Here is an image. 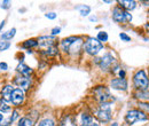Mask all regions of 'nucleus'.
<instances>
[{"instance_id": "nucleus-15", "label": "nucleus", "mask_w": 149, "mask_h": 126, "mask_svg": "<svg viewBox=\"0 0 149 126\" xmlns=\"http://www.w3.org/2000/svg\"><path fill=\"white\" fill-rule=\"evenodd\" d=\"M16 71L21 76H24V77H30L32 78L33 74H35V70L32 68H30L28 64H25L24 62H19L17 67H16Z\"/></svg>"}, {"instance_id": "nucleus-12", "label": "nucleus", "mask_w": 149, "mask_h": 126, "mask_svg": "<svg viewBox=\"0 0 149 126\" xmlns=\"http://www.w3.org/2000/svg\"><path fill=\"white\" fill-rule=\"evenodd\" d=\"M25 90L19 88V87H15L13 93H12V99H10V103L15 107V108H19L21 106L24 104L25 102Z\"/></svg>"}, {"instance_id": "nucleus-39", "label": "nucleus", "mask_w": 149, "mask_h": 126, "mask_svg": "<svg viewBox=\"0 0 149 126\" xmlns=\"http://www.w3.org/2000/svg\"><path fill=\"white\" fill-rule=\"evenodd\" d=\"M87 126H101V124H100L97 120H94L92 124H90V125H87Z\"/></svg>"}, {"instance_id": "nucleus-10", "label": "nucleus", "mask_w": 149, "mask_h": 126, "mask_svg": "<svg viewBox=\"0 0 149 126\" xmlns=\"http://www.w3.org/2000/svg\"><path fill=\"white\" fill-rule=\"evenodd\" d=\"M109 88H112L118 92H127L129 90V80L126 78L112 77L109 79Z\"/></svg>"}, {"instance_id": "nucleus-25", "label": "nucleus", "mask_w": 149, "mask_h": 126, "mask_svg": "<svg viewBox=\"0 0 149 126\" xmlns=\"http://www.w3.org/2000/svg\"><path fill=\"white\" fill-rule=\"evenodd\" d=\"M96 38H97V39H99L103 45L109 40V36H108V33H107L106 31H103V30H101V31H99V32H97Z\"/></svg>"}, {"instance_id": "nucleus-20", "label": "nucleus", "mask_w": 149, "mask_h": 126, "mask_svg": "<svg viewBox=\"0 0 149 126\" xmlns=\"http://www.w3.org/2000/svg\"><path fill=\"white\" fill-rule=\"evenodd\" d=\"M21 48L28 51V49H32V48H37L38 47V39L37 38H30L24 40L22 44H19Z\"/></svg>"}, {"instance_id": "nucleus-19", "label": "nucleus", "mask_w": 149, "mask_h": 126, "mask_svg": "<svg viewBox=\"0 0 149 126\" xmlns=\"http://www.w3.org/2000/svg\"><path fill=\"white\" fill-rule=\"evenodd\" d=\"M57 126H77L76 117L71 115H64L57 123Z\"/></svg>"}, {"instance_id": "nucleus-26", "label": "nucleus", "mask_w": 149, "mask_h": 126, "mask_svg": "<svg viewBox=\"0 0 149 126\" xmlns=\"http://www.w3.org/2000/svg\"><path fill=\"white\" fill-rule=\"evenodd\" d=\"M136 108L149 115V102H136Z\"/></svg>"}, {"instance_id": "nucleus-37", "label": "nucleus", "mask_w": 149, "mask_h": 126, "mask_svg": "<svg viewBox=\"0 0 149 126\" xmlns=\"http://www.w3.org/2000/svg\"><path fill=\"white\" fill-rule=\"evenodd\" d=\"M142 29H143V31H145V32L149 36V22L145 23V24L142 25Z\"/></svg>"}, {"instance_id": "nucleus-29", "label": "nucleus", "mask_w": 149, "mask_h": 126, "mask_svg": "<svg viewBox=\"0 0 149 126\" xmlns=\"http://www.w3.org/2000/svg\"><path fill=\"white\" fill-rule=\"evenodd\" d=\"M0 7H1V9H3V10H8V9L12 7V1H9V0H2V1L0 2Z\"/></svg>"}, {"instance_id": "nucleus-42", "label": "nucleus", "mask_w": 149, "mask_h": 126, "mask_svg": "<svg viewBox=\"0 0 149 126\" xmlns=\"http://www.w3.org/2000/svg\"><path fill=\"white\" fill-rule=\"evenodd\" d=\"M109 126H119V125H118V123H117V122H112V123L109 124Z\"/></svg>"}, {"instance_id": "nucleus-48", "label": "nucleus", "mask_w": 149, "mask_h": 126, "mask_svg": "<svg viewBox=\"0 0 149 126\" xmlns=\"http://www.w3.org/2000/svg\"><path fill=\"white\" fill-rule=\"evenodd\" d=\"M148 76H149V70H148Z\"/></svg>"}, {"instance_id": "nucleus-32", "label": "nucleus", "mask_w": 149, "mask_h": 126, "mask_svg": "<svg viewBox=\"0 0 149 126\" xmlns=\"http://www.w3.org/2000/svg\"><path fill=\"white\" fill-rule=\"evenodd\" d=\"M61 26H55V28H53L52 30H51V35L54 37H57L60 33H61Z\"/></svg>"}, {"instance_id": "nucleus-6", "label": "nucleus", "mask_w": 149, "mask_h": 126, "mask_svg": "<svg viewBox=\"0 0 149 126\" xmlns=\"http://www.w3.org/2000/svg\"><path fill=\"white\" fill-rule=\"evenodd\" d=\"M132 86L135 90H149V76L146 69H138L133 72L132 76Z\"/></svg>"}, {"instance_id": "nucleus-7", "label": "nucleus", "mask_w": 149, "mask_h": 126, "mask_svg": "<svg viewBox=\"0 0 149 126\" xmlns=\"http://www.w3.org/2000/svg\"><path fill=\"white\" fill-rule=\"evenodd\" d=\"M104 49V45L96 38V37H86L85 41H84V53L96 57Z\"/></svg>"}, {"instance_id": "nucleus-43", "label": "nucleus", "mask_w": 149, "mask_h": 126, "mask_svg": "<svg viewBox=\"0 0 149 126\" xmlns=\"http://www.w3.org/2000/svg\"><path fill=\"white\" fill-rule=\"evenodd\" d=\"M3 119H5V117H3V115L0 112V123H2V122H3Z\"/></svg>"}, {"instance_id": "nucleus-8", "label": "nucleus", "mask_w": 149, "mask_h": 126, "mask_svg": "<svg viewBox=\"0 0 149 126\" xmlns=\"http://www.w3.org/2000/svg\"><path fill=\"white\" fill-rule=\"evenodd\" d=\"M111 18L113 22H116L117 24H130L133 19L132 14L124 10L123 8H120L119 6L115 5V7L112 8L111 12Z\"/></svg>"}, {"instance_id": "nucleus-35", "label": "nucleus", "mask_w": 149, "mask_h": 126, "mask_svg": "<svg viewBox=\"0 0 149 126\" xmlns=\"http://www.w3.org/2000/svg\"><path fill=\"white\" fill-rule=\"evenodd\" d=\"M117 77H119V78H126V71H125V69H120L119 72H118V74H117Z\"/></svg>"}, {"instance_id": "nucleus-9", "label": "nucleus", "mask_w": 149, "mask_h": 126, "mask_svg": "<svg viewBox=\"0 0 149 126\" xmlns=\"http://www.w3.org/2000/svg\"><path fill=\"white\" fill-rule=\"evenodd\" d=\"M38 39V47H39V51H44L48 47H52V46H55L58 45V39L57 37H54L52 35H45V36H39L37 38Z\"/></svg>"}, {"instance_id": "nucleus-46", "label": "nucleus", "mask_w": 149, "mask_h": 126, "mask_svg": "<svg viewBox=\"0 0 149 126\" xmlns=\"http://www.w3.org/2000/svg\"><path fill=\"white\" fill-rule=\"evenodd\" d=\"M2 102H6V101H3V99H2V97H1V95H0V104H1Z\"/></svg>"}, {"instance_id": "nucleus-40", "label": "nucleus", "mask_w": 149, "mask_h": 126, "mask_svg": "<svg viewBox=\"0 0 149 126\" xmlns=\"http://www.w3.org/2000/svg\"><path fill=\"white\" fill-rule=\"evenodd\" d=\"M90 21H91V22H96V21H97V17H96L95 15H92V16H90Z\"/></svg>"}, {"instance_id": "nucleus-11", "label": "nucleus", "mask_w": 149, "mask_h": 126, "mask_svg": "<svg viewBox=\"0 0 149 126\" xmlns=\"http://www.w3.org/2000/svg\"><path fill=\"white\" fill-rule=\"evenodd\" d=\"M13 85H15L16 87L19 88H22L25 92L28 90H30L33 85V80L32 78L30 77H24V76H21V74H16L14 78H13Z\"/></svg>"}, {"instance_id": "nucleus-38", "label": "nucleus", "mask_w": 149, "mask_h": 126, "mask_svg": "<svg viewBox=\"0 0 149 126\" xmlns=\"http://www.w3.org/2000/svg\"><path fill=\"white\" fill-rule=\"evenodd\" d=\"M5 25H6V19H2V21L0 22V35H1V32H2V29L5 28Z\"/></svg>"}, {"instance_id": "nucleus-28", "label": "nucleus", "mask_w": 149, "mask_h": 126, "mask_svg": "<svg viewBox=\"0 0 149 126\" xmlns=\"http://www.w3.org/2000/svg\"><path fill=\"white\" fill-rule=\"evenodd\" d=\"M12 110V107L7 103V102H2L0 104V112L1 113H5V112H9Z\"/></svg>"}, {"instance_id": "nucleus-21", "label": "nucleus", "mask_w": 149, "mask_h": 126, "mask_svg": "<svg viewBox=\"0 0 149 126\" xmlns=\"http://www.w3.org/2000/svg\"><path fill=\"white\" fill-rule=\"evenodd\" d=\"M56 120L52 117H44L40 120H38L36 126H56Z\"/></svg>"}, {"instance_id": "nucleus-23", "label": "nucleus", "mask_w": 149, "mask_h": 126, "mask_svg": "<svg viewBox=\"0 0 149 126\" xmlns=\"http://www.w3.org/2000/svg\"><path fill=\"white\" fill-rule=\"evenodd\" d=\"M16 35V29L15 28H12L10 30H8V31H6V32H2L1 35H0V38H1V40H5V41H9V40H12L14 37Z\"/></svg>"}, {"instance_id": "nucleus-14", "label": "nucleus", "mask_w": 149, "mask_h": 126, "mask_svg": "<svg viewBox=\"0 0 149 126\" xmlns=\"http://www.w3.org/2000/svg\"><path fill=\"white\" fill-rule=\"evenodd\" d=\"M95 118H94L93 113L91 111H83L80 115H79V120L76 119V123H77V126L78 125H84L87 126L90 124H92Z\"/></svg>"}, {"instance_id": "nucleus-1", "label": "nucleus", "mask_w": 149, "mask_h": 126, "mask_svg": "<svg viewBox=\"0 0 149 126\" xmlns=\"http://www.w3.org/2000/svg\"><path fill=\"white\" fill-rule=\"evenodd\" d=\"M84 36H69L58 41V48L61 54L68 57L78 58L84 53Z\"/></svg>"}, {"instance_id": "nucleus-2", "label": "nucleus", "mask_w": 149, "mask_h": 126, "mask_svg": "<svg viewBox=\"0 0 149 126\" xmlns=\"http://www.w3.org/2000/svg\"><path fill=\"white\" fill-rule=\"evenodd\" d=\"M112 106L111 102H106V103H100L92 110L94 118L100 123V124H107L112 120Z\"/></svg>"}, {"instance_id": "nucleus-33", "label": "nucleus", "mask_w": 149, "mask_h": 126, "mask_svg": "<svg viewBox=\"0 0 149 126\" xmlns=\"http://www.w3.org/2000/svg\"><path fill=\"white\" fill-rule=\"evenodd\" d=\"M45 17L48 18V19H55L57 17V14H56L55 12H47L45 14Z\"/></svg>"}, {"instance_id": "nucleus-24", "label": "nucleus", "mask_w": 149, "mask_h": 126, "mask_svg": "<svg viewBox=\"0 0 149 126\" xmlns=\"http://www.w3.org/2000/svg\"><path fill=\"white\" fill-rule=\"evenodd\" d=\"M76 9H77V10H79L80 16H83V17L88 16V15L91 14V10H92L91 6H88V5H80V6H77V7H76Z\"/></svg>"}, {"instance_id": "nucleus-16", "label": "nucleus", "mask_w": 149, "mask_h": 126, "mask_svg": "<svg viewBox=\"0 0 149 126\" xmlns=\"http://www.w3.org/2000/svg\"><path fill=\"white\" fill-rule=\"evenodd\" d=\"M132 97L136 102H149V90H132Z\"/></svg>"}, {"instance_id": "nucleus-34", "label": "nucleus", "mask_w": 149, "mask_h": 126, "mask_svg": "<svg viewBox=\"0 0 149 126\" xmlns=\"http://www.w3.org/2000/svg\"><path fill=\"white\" fill-rule=\"evenodd\" d=\"M0 70L1 71H7L8 70V64L6 62H0Z\"/></svg>"}, {"instance_id": "nucleus-45", "label": "nucleus", "mask_w": 149, "mask_h": 126, "mask_svg": "<svg viewBox=\"0 0 149 126\" xmlns=\"http://www.w3.org/2000/svg\"><path fill=\"white\" fill-rule=\"evenodd\" d=\"M103 2H104V3H112L111 0H103Z\"/></svg>"}, {"instance_id": "nucleus-36", "label": "nucleus", "mask_w": 149, "mask_h": 126, "mask_svg": "<svg viewBox=\"0 0 149 126\" xmlns=\"http://www.w3.org/2000/svg\"><path fill=\"white\" fill-rule=\"evenodd\" d=\"M12 120H10V118H8V119H6V120H3L1 124H0V126H12Z\"/></svg>"}, {"instance_id": "nucleus-17", "label": "nucleus", "mask_w": 149, "mask_h": 126, "mask_svg": "<svg viewBox=\"0 0 149 126\" xmlns=\"http://www.w3.org/2000/svg\"><path fill=\"white\" fill-rule=\"evenodd\" d=\"M117 6H119L120 8H123L124 10L131 13L132 10H134L138 6V2L135 0H118L117 1Z\"/></svg>"}, {"instance_id": "nucleus-27", "label": "nucleus", "mask_w": 149, "mask_h": 126, "mask_svg": "<svg viewBox=\"0 0 149 126\" xmlns=\"http://www.w3.org/2000/svg\"><path fill=\"white\" fill-rule=\"evenodd\" d=\"M12 46L10 41H5V40H0V52H5L7 49H9Z\"/></svg>"}, {"instance_id": "nucleus-13", "label": "nucleus", "mask_w": 149, "mask_h": 126, "mask_svg": "<svg viewBox=\"0 0 149 126\" xmlns=\"http://www.w3.org/2000/svg\"><path fill=\"white\" fill-rule=\"evenodd\" d=\"M61 54L60 52V48H58V45L55 46H52V47H48L44 51H39V55L44 58V60H48V58H55L58 55Z\"/></svg>"}, {"instance_id": "nucleus-4", "label": "nucleus", "mask_w": 149, "mask_h": 126, "mask_svg": "<svg viewBox=\"0 0 149 126\" xmlns=\"http://www.w3.org/2000/svg\"><path fill=\"white\" fill-rule=\"evenodd\" d=\"M146 122H149V115L145 113L138 108H131L126 111L124 116L125 126H135L136 124H141Z\"/></svg>"}, {"instance_id": "nucleus-18", "label": "nucleus", "mask_w": 149, "mask_h": 126, "mask_svg": "<svg viewBox=\"0 0 149 126\" xmlns=\"http://www.w3.org/2000/svg\"><path fill=\"white\" fill-rule=\"evenodd\" d=\"M14 85L13 84H6L3 87H2V90L0 92V95H1V97L3 99V101H6L7 103H10V99H12V93H13V90H14Z\"/></svg>"}, {"instance_id": "nucleus-5", "label": "nucleus", "mask_w": 149, "mask_h": 126, "mask_svg": "<svg viewBox=\"0 0 149 126\" xmlns=\"http://www.w3.org/2000/svg\"><path fill=\"white\" fill-rule=\"evenodd\" d=\"M92 96L97 104L116 101V97L110 93V88L107 85H96L92 88Z\"/></svg>"}, {"instance_id": "nucleus-47", "label": "nucleus", "mask_w": 149, "mask_h": 126, "mask_svg": "<svg viewBox=\"0 0 149 126\" xmlns=\"http://www.w3.org/2000/svg\"><path fill=\"white\" fill-rule=\"evenodd\" d=\"M147 17H148V19H149V9H148V12H147Z\"/></svg>"}, {"instance_id": "nucleus-44", "label": "nucleus", "mask_w": 149, "mask_h": 126, "mask_svg": "<svg viewBox=\"0 0 149 126\" xmlns=\"http://www.w3.org/2000/svg\"><path fill=\"white\" fill-rule=\"evenodd\" d=\"M26 54H33V51L32 49H28L26 51Z\"/></svg>"}, {"instance_id": "nucleus-22", "label": "nucleus", "mask_w": 149, "mask_h": 126, "mask_svg": "<svg viewBox=\"0 0 149 126\" xmlns=\"http://www.w3.org/2000/svg\"><path fill=\"white\" fill-rule=\"evenodd\" d=\"M17 126H35V119L30 116H23L19 118Z\"/></svg>"}, {"instance_id": "nucleus-41", "label": "nucleus", "mask_w": 149, "mask_h": 126, "mask_svg": "<svg viewBox=\"0 0 149 126\" xmlns=\"http://www.w3.org/2000/svg\"><path fill=\"white\" fill-rule=\"evenodd\" d=\"M141 3H142V6L148 7V8H149V1H141Z\"/></svg>"}, {"instance_id": "nucleus-31", "label": "nucleus", "mask_w": 149, "mask_h": 126, "mask_svg": "<svg viewBox=\"0 0 149 126\" xmlns=\"http://www.w3.org/2000/svg\"><path fill=\"white\" fill-rule=\"evenodd\" d=\"M119 38H120V40L124 41V42H130L131 41V37L129 36L126 32H120V33H119Z\"/></svg>"}, {"instance_id": "nucleus-3", "label": "nucleus", "mask_w": 149, "mask_h": 126, "mask_svg": "<svg viewBox=\"0 0 149 126\" xmlns=\"http://www.w3.org/2000/svg\"><path fill=\"white\" fill-rule=\"evenodd\" d=\"M93 60V62L99 67V69L103 73H110L113 69V67L118 64L117 57L112 52H106V53H103L102 56H100V57L96 56Z\"/></svg>"}, {"instance_id": "nucleus-30", "label": "nucleus", "mask_w": 149, "mask_h": 126, "mask_svg": "<svg viewBox=\"0 0 149 126\" xmlns=\"http://www.w3.org/2000/svg\"><path fill=\"white\" fill-rule=\"evenodd\" d=\"M10 118V120H12V123H14L17 118H21V115H19V111L17 109H14L13 111H12V116L9 117Z\"/></svg>"}]
</instances>
